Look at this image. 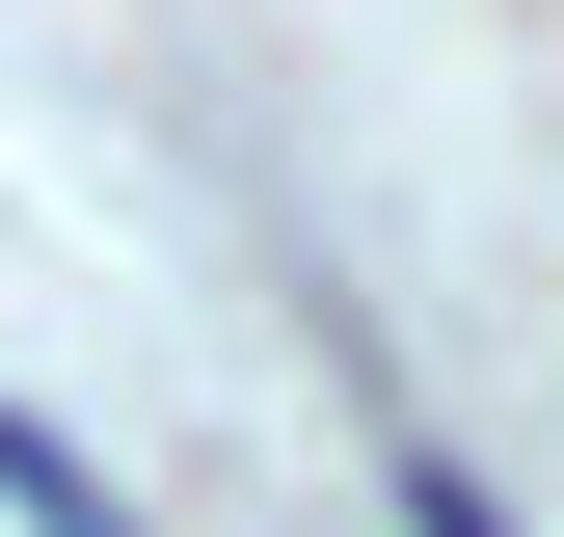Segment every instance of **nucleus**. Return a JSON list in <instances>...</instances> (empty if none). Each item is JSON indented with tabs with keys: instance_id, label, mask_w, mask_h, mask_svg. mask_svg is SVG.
Here are the masks:
<instances>
[{
	"instance_id": "obj_1",
	"label": "nucleus",
	"mask_w": 564,
	"mask_h": 537,
	"mask_svg": "<svg viewBox=\"0 0 564 537\" xmlns=\"http://www.w3.org/2000/svg\"><path fill=\"white\" fill-rule=\"evenodd\" d=\"M0 511H28V537H134V484L54 430V403H0Z\"/></svg>"
}]
</instances>
